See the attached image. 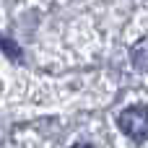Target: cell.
I'll use <instances>...</instances> for the list:
<instances>
[{"instance_id":"1","label":"cell","mask_w":148,"mask_h":148,"mask_svg":"<svg viewBox=\"0 0 148 148\" xmlns=\"http://www.w3.org/2000/svg\"><path fill=\"white\" fill-rule=\"evenodd\" d=\"M117 125H120V130H122L127 138H133L135 143H146L148 140V107L133 104V107L122 109L120 117H117Z\"/></svg>"},{"instance_id":"2","label":"cell","mask_w":148,"mask_h":148,"mask_svg":"<svg viewBox=\"0 0 148 148\" xmlns=\"http://www.w3.org/2000/svg\"><path fill=\"white\" fill-rule=\"evenodd\" d=\"M0 49H3L10 60H16V62L21 60V47H18L10 36H3V34H0Z\"/></svg>"},{"instance_id":"3","label":"cell","mask_w":148,"mask_h":148,"mask_svg":"<svg viewBox=\"0 0 148 148\" xmlns=\"http://www.w3.org/2000/svg\"><path fill=\"white\" fill-rule=\"evenodd\" d=\"M70 148H94V146H88V143H75V146H70Z\"/></svg>"}]
</instances>
